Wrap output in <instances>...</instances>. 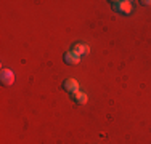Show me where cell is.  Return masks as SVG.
<instances>
[{"instance_id": "8992f818", "label": "cell", "mask_w": 151, "mask_h": 144, "mask_svg": "<svg viewBox=\"0 0 151 144\" xmlns=\"http://www.w3.org/2000/svg\"><path fill=\"white\" fill-rule=\"evenodd\" d=\"M71 51H74L76 55H79V56L82 58V56H85V55H88V53H90V48H88V45H85V43H76Z\"/></svg>"}, {"instance_id": "3957f363", "label": "cell", "mask_w": 151, "mask_h": 144, "mask_svg": "<svg viewBox=\"0 0 151 144\" xmlns=\"http://www.w3.org/2000/svg\"><path fill=\"white\" fill-rule=\"evenodd\" d=\"M81 59H82V58L79 56V55H76L74 51H66V53L63 55V61L68 64V66H74V64H79V63H81Z\"/></svg>"}, {"instance_id": "6da1fadb", "label": "cell", "mask_w": 151, "mask_h": 144, "mask_svg": "<svg viewBox=\"0 0 151 144\" xmlns=\"http://www.w3.org/2000/svg\"><path fill=\"white\" fill-rule=\"evenodd\" d=\"M111 8L116 13L129 14V13H132V2H127V0H114V2H111Z\"/></svg>"}, {"instance_id": "7a4b0ae2", "label": "cell", "mask_w": 151, "mask_h": 144, "mask_svg": "<svg viewBox=\"0 0 151 144\" xmlns=\"http://www.w3.org/2000/svg\"><path fill=\"white\" fill-rule=\"evenodd\" d=\"M0 82L5 86H12L15 83V74L10 69H2V72H0Z\"/></svg>"}, {"instance_id": "52a82bcc", "label": "cell", "mask_w": 151, "mask_h": 144, "mask_svg": "<svg viewBox=\"0 0 151 144\" xmlns=\"http://www.w3.org/2000/svg\"><path fill=\"white\" fill-rule=\"evenodd\" d=\"M142 5H145V6H151V0H145V2H140Z\"/></svg>"}, {"instance_id": "277c9868", "label": "cell", "mask_w": 151, "mask_h": 144, "mask_svg": "<svg viewBox=\"0 0 151 144\" xmlns=\"http://www.w3.org/2000/svg\"><path fill=\"white\" fill-rule=\"evenodd\" d=\"M63 90L68 93H74L79 90V82L76 80V78H66V80L63 82Z\"/></svg>"}, {"instance_id": "5b68a950", "label": "cell", "mask_w": 151, "mask_h": 144, "mask_svg": "<svg viewBox=\"0 0 151 144\" xmlns=\"http://www.w3.org/2000/svg\"><path fill=\"white\" fill-rule=\"evenodd\" d=\"M71 99H73L74 103H77L79 106H84V104L88 101V98H87V93H82L81 90H77V91L71 93Z\"/></svg>"}]
</instances>
